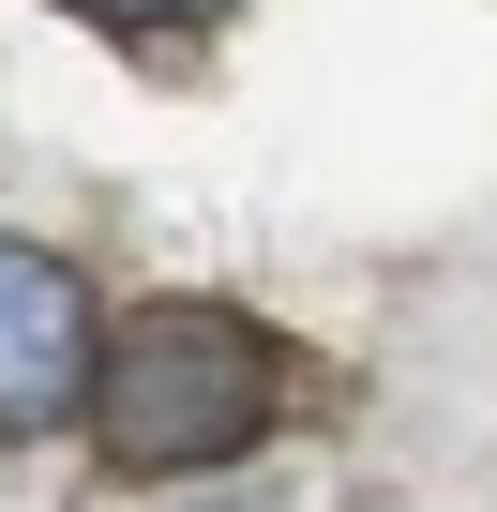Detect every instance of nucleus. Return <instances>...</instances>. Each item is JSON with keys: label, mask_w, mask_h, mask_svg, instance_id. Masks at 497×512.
<instances>
[{"label": "nucleus", "mask_w": 497, "mask_h": 512, "mask_svg": "<svg viewBox=\"0 0 497 512\" xmlns=\"http://www.w3.org/2000/svg\"><path fill=\"white\" fill-rule=\"evenodd\" d=\"M76 16H106V31H196V16H226V0H76Z\"/></svg>", "instance_id": "obj_3"}, {"label": "nucleus", "mask_w": 497, "mask_h": 512, "mask_svg": "<svg viewBox=\"0 0 497 512\" xmlns=\"http://www.w3.org/2000/svg\"><path fill=\"white\" fill-rule=\"evenodd\" d=\"M91 407V287L61 256L0 241V437H46Z\"/></svg>", "instance_id": "obj_2"}, {"label": "nucleus", "mask_w": 497, "mask_h": 512, "mask_svg": "<svg viewBox=\"0 0 497 512\" xmlns=\"http://www.w3.org/2000/svg\"><path fill=\"white\" fill-rule=\"evenodd\" d=\"M272 407H287V347L226 302H136L121 347H91V422H106V467H136V482L257 452Z\"/></svg>", "instance_id": "obj_1"}]
</instances>
